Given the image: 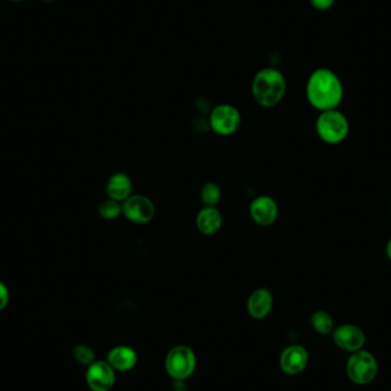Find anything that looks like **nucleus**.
<instances>
[{
    "label": "nucleus",
    "mask_w": 391,
    "mask_h": 391,
    "mask_svg": "<svg viewBox=\"0 0 391 391\" xmlns=\"http://www.w3.org/2000/svg\"><path fill=\"white\" fill-rule=\"evenodd\" d=\"M306 97L309 104L319 112L338 109L343 101V84L331 69H316L307 80Z\"/></svg>",
    "instance_id": "1"
},
{
    "label": "nucleus",
    "mask_w": 391,
    "mask_h": 391,
    "mask_svg": "<svg viewBox=\"0 0 391 391\" xmlns=\"http://www.w3.org/2000/svg\"><path fill=\"white\" fill-rule=\"evenodd\" d=\"M287 82L282 71L263 68L256 72L252 82V95L260 106L270 109L278 106L285 97Z\"/></svg>",
    "instance_id": "2"
},
{
    "label": "nucleus",
    "mask_w": 391,
    "mask_h": 391,
    "mask_svg": "<svg viewBox=\"0 0 391 391\" xmlns=\"http://www.w3.org/2000/svg\"><path fill=\"white\" fill-rule=\"evenodd\" d=\"M350 123L347 116L338 109L319 112L316 119V133L324 143L336 145L349 136Z\"/></svg>",
    "instance_id": "3"
},
{
    "label": "nucleus",
    "mask_w": 391,
    "mask_h": 391,
    "mask_svg": "<svg viewBox=\"0 0 391 391\" xmlns=\"http://www.w3.org/2000/svg\"><path fill=\"white\" fill-rule=\"evenodd\" d=\"M209 123L218 136H233L241 126V112L231 104H219L211 112Z\"/></svg>",
    "instance_id": "4"
},
{
    "label": "nucleus",
    "mask_w": 391,
    "mask_h": 391,
    "mask_svg": "<svg viewBox=\"0 0 391 391\" xmlns=\"http://www.w3.org/2000/svg\"><path fill=\"white\" fill-rule=\"evenodd\" d=\"M165 365H166V370L172 378L185 380L194 373L196 368V357L190 348L177 346L168 353Z\"/></svg>",
    "instance_id": "5"
},
{
    "label": "nucleus",
    "mask_w": 391,
    "mask_h": 391,
    "mask_svg": "<svg viewBox=\"0 0 391 391\" xmlns=\"http://www.w3.org/2000/svg\"><path fill=\"white\" fill-rule=\"evenodd\" d=\"M377 362L366 351L355 353L350 357L347 364V373L353 382L368 385L377 375Z\"/></svg>",
    "instance_id": "6"
},
{
    "label": "nucleus",
    "mask_w": 391,
    "mask_h": 391,
    "mask_svg": "<svg viewBox=\"0 0 391 391\" xmlns=\"http://www.w3.org/2000/svg\"><path fill=\"white\" fill-rule=\"evenodd\" d=\"M156 214V209L150 198L143 194H132L123 203V215L136 224H149Z\"/></svg>",
    "instance_id": "7"
},
{
    "label": "nucleus",
    "mask_w": 391,
    "mask_h": 391,
    "mask_svg": "<svg viewBox=\"0 0 391 391\" xmlns=\"http://www.w3.org/2000/svg\"><path fill=\"white\" fill-rule=\"evenodd\" d=\"M280 215V207L274 198L261 194L250 204V216L260 226H269L276 222Z\"/></svg>",
    "instance_id": "8"
},
{
    "label": "nucleus",
    "mask_w": 391,
    "mask_h": 391,
    "mask_svg": "<svg viewBox=\"0 0 391 391\" xmlns=\"http://www.w3.org/2000/svg\"><path fill=\"white\" fill-rule=\"evenodd\" d=\"M86 380L93 391H109L115 383L114 368L110 366L109 363H93L89 365Z\"/></svg>",
    "instance_id": "9"
},
{
    "label": "nucleus",
    "mask_w": 391,
    "mask_h": 391,
    "mask_svg": "<svg viewBox=\"0 0 391 391\" xmlns=\"http://www.w3.org/2000/svg\"><path fill=\"white\" fill-rule=\"evenodd\" d=\"M333 338L338 347L348 351H357L363 347L365 342V336L362 329L355 325H341L334 331Z\"/></svg>",
    "instance_id": "10"
},
{
    "label": "nucleus",
    "mask_w": 391,
    "mask_h": 391,
    "mask_svg": "<svg viewBox=\"0 0 391 391\" xmlns=\"http://www.w3.org/2000/svg\"><path fill=\"white\" fill-rule=\"evenodd\" d=\"M132 177L125 172H117L112 174L106 181V192L108 198L123 204L127 198L132 196Z\"/></svg>",
    "instance_id": "11"
},
{
    "label": "nucleus",
    "mask_w": 391,
    "mask_h": 391,
    "mask_svg": "<svg viewBox=\"0 0 391 391\" xmlns=\"http://www.w3.org/2000/svg\"><path fill=\"white\" fill-rule=\"evenodd\" d=\"M274 306V297L268 288H258L247 300V312L250 317L262 319L270 314Z\"/></svg>",
    "instance_id": "12"
},
{
    "label": "nucleus",
    "mask_w": 391,
    "mask_h": 391,
    "mask_svg": "<svg viewBox=\"0 0 391 391\" xmlns=\"http://www.w3.org/2000/svg\"><path fill=\"white\" fill-rule=\"evenodd\" d=\"M308 363V353L301 346H292L286 348L280 357V366L284 372L291 375L299 374L306 368Z\"/></svg>",
    "instance_id": "13"
},
{
    "label": "nucleus",
    "mask_w": 391,
    "mask_h": 391,
    "mask_svg": "<svg viewBox=\"0 0 391 391\" xmlns=\"http://www.w3.org/2000/svg\"><path fill=\"white\" fill-rule=\"evenodd\" d=\"M224 224V218L216 207L204 206L198 212L196 226L199 233L205 236H213L218 233Z\"/></svg>",
    "instance_id": "14"
},
{
    "label": "nucleus",
    "mask_w": 391,
    "mask_h": 391,
    "mask_svg": "<svg viewBox=\"0 0 391 391\" xmlns=\"http://www.w3.org/2000/svg\"><path fill=\"white\" fill-rule=\"evenodd\" d=\"M108 362L112 368L118 370H128L136 366L138 357L134 350L121 346L112 349L108 356Z\"/></svg>",
    "instance_id": "15"
},
{
    "label": "nucleus",
    "mask_w": 391,
    "mask_h": 391,
    "mask_svg": "<svg viewBox=\"0 0 391 391\" xmlns=\"http://www.w3.org/2000/svg\"><path fill=\"white\" fill-rule=\"evenodd\" d=\"M222 198L221 188L215 182H207L202 187L200 190V199L205 206L216 207Z\"/></svg>",
    "instance_id": "16"
},
{
    "label": "nucleus",
    "mask_w": 391,
    "mask_h": 391,
    "mask_svg": "<svg viewBox=\"0 0 391 391\" xmlns=\"http://www.w3.org/2000/svg\"><path fill=\"white\" fill-rule=\"evenodd\" d=\"M97 212L104 220H116L123 214V204L108 198L101 202L97 207Z\"/></svg>",
    "instance_id": "17"
},
{
    "label": "nucleus",
    "mask_w": 391,
    "mask_h": 391,
    "mask_svg": "<svg viewBox=\"0 0 391 391\" xmlns=\"http://www.w3.org/2000/svg\"><path fill=\"white\" fill-rule=\"evenodd\" d=\"M312 325L317 332L327 334L333 329L332 316L324 310H318L312 316Z\"/></svg>",
    "instance_id": "18"
},
{
    "label": "nucleus",
    "mask_w": 391,
    "mask_h": 391,
    "mask_svg": "<svg viewBox=\"0 0 391 391\" xmlns=\"http://www.w3.org/2000/svg\"><path fill=\"white\" fill-rule=\"evenodd\" d=\"M74 356L77 362L82 365L93 364L94 360V351L85 344H78L74 349Z\"/></svg>",
    "instance_id": "19"
},
{
    "label": "nucleus",
    "mask_w": 391,
    "mask_h": 391,
    "mask_svg": "<svg viewBox=\"0 0 391 391\" xmlns=\"http://www.w3.org/2000/svg\"><path fill=\"white\" fill-rule=\"evenodd\" d=\"M336 1V0H309L310 5L319 12H325L332 9Z\"/></svg>",
    "instance_id": "20"
},
{
    "label": "nucleus",
    "mask_w": 391,
    "mask_h": 391,
    "mask_svg": "<svg viewBox=\"0 0 391 391\" xmlns=\"http://www.w3.org/2000/svg\"><path fill=\"white\" fill-rule=\"evenodd\" d=\"M9 301V291L3 282H0V310L6 308Z\"/></svg>",
    "instance_id": "21"
},
{
    "label": "nucleus",
    "mask_w": 391,
    "mask_h": 391,
    "mask_svg": "<svg viewBox=\"0 0 391 391\" xmlns=\"http://www.w3.org/2000/svg\"><path fill=\"white\" fill-rule=\"evenodd\" d=\"M385 255L388 258L389 261L391 262V238L387 241V245H385Z\"/></svg>",
    "instance_id": "22"
},
{
    "label": "nucleus",
    "mask_w": 391,
    "mask_h": 391,
    "mask_svg": "<svg viewBox=\"0 0 391 391\" xmlns=\"http://www.w3.org/2000/svg\"><path fill=\"white\" fill-rule=\"evenodd\" d=\"M9 1H12V3H21V1H24V0H9Z\"/></svg>",
    "instance_id": "23"
},
{
    "label": "nucleus",
    "mask_w": 391,
    "mask_h": 391,
    "mask_svg": "<svg viewBox=\"0 0 391 391\" xmlns=\"http://www.w3.org/2000/svg\"><path fill=\"white\" fill-rule=\"evenodd\" d=\"M41 1H44V3H52L54 0H41Z\"/></svg>",
    "instance_id": "24"
},
{
    "label": "nucleus",
    "mask_w": 391,
    "mask_h": 391,
    "mask_svg": "<svg viewBox=\"0 0 391 391\" xmlns=\"http://www.w3.org/2000/svg\"><path fill=\"white\" fill-rule=\"evenodd\" d=\"M390 211H391V207H390Z\"/></svg>",
    "instance_id": "25"
}]
</instances>
